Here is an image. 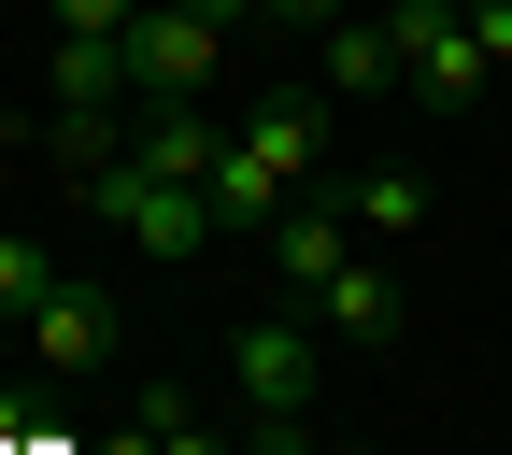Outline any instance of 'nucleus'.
Instances as JSON below:
<instances>
[{
  "label": "nucleus",
  "mask_w": 512,
  "mask_h": 455,
  "mask_svg": "<svg viewBox=\"0 0 512 455\" xmlns=\"http://www.w3.org/2000/svg\"><path fill=\"white\" fill-rule=\"evenodd\" d=\"M313 43H328V100H384V86H399V29H384V15H328Z\"/></svg>",
  "instance_id": "9d476101"
},
{
  "label": "nucleus",
  "mask_w": 512,
  "mask_h": 455,
  "mask_svg": "<svg viewBox=\"0 0 512 455\" xmlns=\"http://www.w3.org/2000/svg\"><path fill=\"white\" fill-rule=\"evenodd\" d=\"M0 427H15V399H0Z\"/></svg>",
  "instance_id": "6ab92c4d"
},
{
  "label": "nucleus",
  "mask_w": 512,
  "mask_h": 455,
  "mask_svg": "<svg viewBox=\"0 0 512 455\" xmlns=\"http://www.w3.org/2000/svg\"><path fill=\"white\" fill-rule=\"evenodd\" d=\"M271 15H299V29H328V15H356V0H271Z\"/></svg>",
  "instance_id": "a211bd4d"
},
{
  "label": "nucleus",
  "mask_w": 512,
  "mask_h": 455,
  "mask_svg": "<svg viewBox=\"0 0 512 455\" xmlns=\"http://www.w3.org/2000/svg\"><path fill=\"white\" fill-rule=\"evenodd\" d=\"M313 157H328V100H256L242 128H228V157H214V185H200V200H214V228H271L285 200H299V171Z\"/></svg>",
  "instance_id": "f257e3e1"
},
{
  "label": "nucleus",
  "mask_w": 512,
  "mask_h": 455,
  "mask_svg": "<svg viewBox=\"0 0 512 455\" xmlns=\"http://www.w3.org/2000/svg\"><path fill=\"white\" fill-rule=\"evenodd\" d=\"M43 299H57V256H43L29 228H0V328H29Z\"/></svg>",
  "instance_id": "f8f14e48"
},
{
  "label": "nucleus",
  "mask_w": 512,
  "mask_h": 455,
  "mask_svg": "<svg viewBox=\"0 0 512 455\" xmlns=\"http://www.w3.org/2000/svg\"><path fill=\"white\" fill-rule=\"evenodd\" d=\"M143 128H128V171H157V185H214V157H228V128L200 114V100H128Z\"/></svg>",
  "instance_id": "423d86ee"
},
{
  "label": "nucleus",
  "mask_w": 512,
  "mask_h": 455,
  "mask_svg": "<svg viewBox=\"0 0 512 455\" xmlns=\"http://www.w3.org/2000/svg\"><path fill=\"white\" fill-rule=\"evenodd\" d=\"M214 72H228V29L200 0H143L128 15V100H200Z\"/></svg>",
  "instance_id": "7ed1b4c3"
},
{
  "label": "nucleus",
  "mask_w": 512,
  "mask_h": 455,
  "mask_svg": "<svg viewBox=\"0 0 512 455\" xmlns=\"http://www.w3.org/2000/svg\"><path fill=\"white\" fill-rule=\"evenodd\" d=\"M384 29H399V72H413L427 100H470V86H484V43H470V0H399V15H384Z\"/></svg>",
  "instance_id": "39448f33"
},
{
  "label": "nucleus",
  "mask_w": 512,
  "mask_h": 455,
  "mask_svg": "<svg viewBox=\"0 0 512 455\" xmlns=\"http://www.w3.org/2000/svg\"><path fill=\"white\" fill-rule=\"evenodd\" d=\"M256 455H328V441H313V413H299V427H256Z\"/></svg>",
  "instance_id": "dca6fc26"
},
{
  "label": "nucleus",
  "mask_w": 512,
  "mask_h": 455,
  "mask_svg": "<svg viewBox=\"0 0 512 455\" xmlns=\"http://www.w3.org/2000/svg\"><path fill=\"white\" fill-rule=\"evenodd\" d=\"M313 313H328V328H356V342H384V328H399V285H384L370 256H342V271L313 285Z\"/></svg>",
  "instance_id": "9b49d317"
},
{
  "label": "nucleus",
  "mask_w": 512,
  "mask_h": 455,
  "mask_svg": "<svg viewBox=\"0 0 512 455\" xmlns=\"http://www.w3.org/2000/svg\"><path fill=\"white\" fill-rule=\"evenodd\" d=\"M470 43H484V72H512V0H470Z\"/></svg>",
  "instance_id": "2eb2a0df"
},
{
  "label": "nucleus",
  "mask_w": 512,
  "mask_h": 455,
  "mask_svg": "<svg viewBox=\"0 0 512 455\" xmlns=\"http://www.w3.org/2000/svg\"><path fill=\"white\" fill-rule=\"evenodd\" d=\"M228 399H242L256 427H299V413H313V328H285V313L228 328Z\"/></svg>",
  "instance_id": "20e7f679"
},
{
  "label": "nucleus",
  "mask_w": 512,
  "mask_h": 455,
  "mask_svg": "<svg viewBox=\"0 0 512 455\" xmlns=\"http://www.w3.org/2000/svg\"><path fill=\"white\" fill-rule=\"evenodd\" d=\"M86 455H157V427H143V413H128V427H114V441H86Z\"/></svg>",
  "instance_id": "f3484780"
},
{
  "label": "nucleus",
  "mask_w": 512,
  "mask_h": 455,
  "mask_svg": "<svg viewBox=\"0 0 512 455\" xmlns=\"http://www.w3.org/2000/svg\"><path fill=\"white\" fill-rule=\"evenodd\" d=\"M328 214H342V228H427V171H413V157H370V171L328 185Z\"/></svg>",
  "instance_id": "1a4fd4ad"
},
{
  "label": "nucleus",
  "mask_w": 512,
  "mask_h": 455,
  "mask_svg": "<svg viewBox=\"0 0 512 455\" xmlns=\"http://www.w3.org/2000/svg\"><path fill=\"white\" fill-rule=\"evenodd\" d=\"M143 427H157V455H228V441L200 427V399H185V384H143Z\"/></svg>",
  "instance_id": "ddd939ff"
},
{
  "label": "nucleus",
  "mask_w": 512,
  "mask_h": 455,
  "mask_svg": "<svg viewBox=\"0 0 512 455\" xmlns=\"http://www.w3.org/2000/svg\"><path fill=\"white\" fill-rule=\"evenodd\" d=\"M128 342V313H114V285H57L43 313H29V370H100Z\"/></svg>",
  "instance_id": "0eeeda50"
},
{
  "label": "nucleus",
  "mask_w": 512,
  "mask_h": 455,
  "mask_svg": "<svg viewBox=\"0 0 512 455\" xmlns=\"http://www.w3.org/2000/svg\"><path fill=\"white\" fill-rule=\"evenodd\" d=\"M128 15L143 0H57V43H128Z\"/></svg>",
  "instance_id": "4468645a"
},
{
  "label": "nucleus",
  "mask_w": 512,
  "mask_h": 455,
  "mask_svg": "<svg viewBox=\"0 0 512 455\" xmlns=\"http://www.w3.org/2000/svg\"><path fill=\"white\" fill-rule=\"evenodd\" d=\"M72 185H86V214L128 228L143 256H200V242H214V200H200V185H157V171H128V157H100V171H72Z\"/></svg>",
  "instance_id": "f03ea898"
},
{
  "label": "nucleus",
  "mask_w": 512,
  "mask_h": 455,
  "mask_svg": "<svg viewBox=\"0 0 512 455\" xmlns=\"http://www.w3.org/2000/svg\"><path fill=\"white\" fill-rule=\"evenodd\" d=\"M342 256H356V228L328 214V185H313V200H285V214H271V271H285L299 299H313V285H328V271H342Z\"/></svg>",
  "instance_id": "6e6552de"
}]
</instances>
